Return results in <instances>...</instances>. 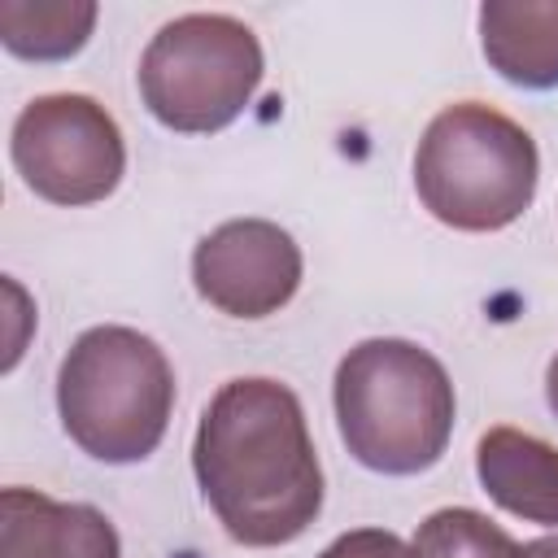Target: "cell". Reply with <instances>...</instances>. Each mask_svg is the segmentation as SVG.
<instances>
[{
    "instance_id": "6da1fadb",
    "label": "cell",
    "mask_w": 558,
    "mask_h": 558,
    "mask_svg": "<svg viewBox=\"0 0 558 558\" xmlns=\"http://www.w3.org/2000/svg\"><path fill=\"white\" fill-rule=\"evenodd\" d=\"M196 484L227 527L248 549L296 541L323 510V466L296 392L279 379H227L192 440Z\"/></svg>"
},
{
    "instance_id": "7a4b0ae2",
    "label": "cell",
    "mask_w": 558,
    "mask_h": 558,
    "mask_svg": "<svg viewBox=\"0 0 558 558\" xmlns=\"http://www.w3.org/2000/svg\"><path fill=\"white\" fill-rule=\"evenodd\" d=\"M453 384L423 344L379 336L336 366V423L349 453L379 475H418L453 436Z\"/></svg>"
},
{
    "instance_id": "3957f363",
    "label": "cell",
    "mask_w": 558,
    "mask_h": 558,
    "mask_svg": "<svg viewBox=\"0 0 558 558\" xmlns=\"http://www.w3.org/2000/svg\"><path fill=\"white\" fill-rule=\"evenodd\" d=\"M65 436L96 462H144L174 410V371L161 344L135 327H87L57 371Z\"/></svg>"
},
{
    "instance_id": "277c9868",
    "label": "cell",
    "mask_w": 558,
    "mask_h": 558,
    "mask_svg": "<svg viewBox=\"0 0 558 558\" xmlns=\"http://www.w3.org/2000/svg\"><path fill=\"white\" fill-rule=\"evenodd\" d=\"M536 140L493 105L462 100L440 109L414 153L423 209L453 231H501L536 196Z\"/></svg>"
},
{
    "instance_id": "5b68a950",
    "label": "cell",
    "mask_w": 558,
    "mask_h": 558,
    "mask_svg": "<svg viewBox=\"0 0 558 558\" xmlns=\"http://www.w3.org/2000/svg\"><path fill=\"white\" fill-rule=\"evenodd\" d=\"M266 74L257 35L231 13H183L166 22L140 57L148 113L179 135L231 126Z\"/></svg>"
},
{
    "instance_id": "8992f818",
    "label": "cell",
    "mask_w": 558,
    "mask_h": 558,
    "mask_svg": "<svg viewBox=\"0 0 558 558\" xmlns=\"http://www.w3.org/2000/svg\"><path fill=\"white\" fill-rule=\"evenodd\" d=\"M13 166L52 205H96L126 170V144L105 105L78 92L35 96L13 122Z\"/></svg>"
},
{
    "instance_id": "52a82bcc",
    "label": "cell",
    "mask_w": 558,
    "mask_h": 558,
    "mask_svg": "<svg viewBox=\"0 0 558 558\" xmlns=\"http://www.w3.org/2000/svg\"><path fill=\"white\" fill-rule=\"evenodd\" d=\"M192 283L218 314L266 318L296 296L301 248L270 218H231L196 244Z\"/></svg>"
},
{
    "instance_id": "ba28073f",
    "label": "cell",
    "mask_w": 558,
    "mask_h": 558,
    "mask_svg": "<svg viewBox=\"0 0 558 558\" xmlns=\"http://www.w3.org/2000/svg\"><path fill=\"white\" fill-rule=\"evenodd\" d=\"M0 558H122V541L87 501H52L35 488H4Z\"/></svg>"
},
{
    "instance_id": "9c48e42d",
    "label": "cell",
    "mask_w": 558,
    "mask_h": 558,
    "mask_svg": "<svg viewBox=\"0 0 558 558\" xmlns=\"http://www.w3.org/2000/svg\"><path fill=\"white\" fill-rule=\"evenodd\" d=\"M475 475L484 493L541 527H558V449L519 427H493L475 445Z\"/></svg>"
},
{
    "instance_id": "30bf717a",
    "label": "cell",
    "mask_w": 558,
    "mask_h": 558,
    "mask_svg": "<svg viewBox=\"0 0 558 558\" xmlns=\"http://www.w3.org/2000/svg\"><path fill=\"white\" fill-rule=\"evenodd\" d=\"M480 44L506 83L527 92L558 87V0L480 4Z\"/></svg>"
},
{
    "instance_id": "8fae6325",
    "label": "cell",
    "mask_w": 558,
    "mask_h": 558,
    "mask_svg": "<svg viewBox=\"0 0 558 558\" xmlns=\"http://www.w3.org/2000/svg\"><path fill=\"white\" fill-rule=\"evenodd\" d=\"M92 0H0V44L26 61L74 57L96 26Z\"/></svg>"
},
{
    "instance_id": "7c38bea8",
    "label": "cell",
    "mask_w": 558,
    "mask_h": 558,
    "mask_svg": "<svg viewBox=\"0 0 558 558\" xmlns=\"http://www.w3.org/2000/svg\"><path fill=\"white\" fill-rule=\"evenodd\" d=\"M418 558H527V545H519L501 523L471 506H445L427 514L414 532Z\"/></svg>"
},
{
    "instance_id": "4fadbf2b",
    "label": "cell",
    "mask_w": 558,
    "mask_h": 558,
    "mask_svg": "<svg viewBox=\"0 0 558 558\" xmlns=\"http://www.w3.org/2000/svg\"><path fill=\"white\" fill-rule=\"evenodd\" d=\"M318 558H418L410 541H401L397 532L384 527H353L344 536H336Z\"/></svg>"
},
{
    "instance_id": "5bb4252c",
    "label": "cell",
    "mask_w": 558,
    "mask_h": 558,
    "mask_svg": "<svg viewBox=\"0 0 558 558\" xmlns=\"http://www.w3.org/2000/svg\"><path fill=\"white\" fill-rule=\"evenodd\" d=\"M527 558H558V536H536V541H527Z\"/></svg>"
},
{
    "instance_id": "9a60e30c",
    "label": "cell",
    "mask_w": 558,
    "mask_h": 558,
    "mask_svg": "<svg viewBox=\"0 0 558 558\" xmlns=\"http://www.w3.org/2000/svg\"><path fill=\"white\" fill-rule=\"evenodd\" d=\"M545 397H549V410L558 414V353H554V362L545 371Z\"/></svg>"
}]
</instances>
